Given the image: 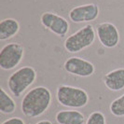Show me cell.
Returning a JSON list of instances; mask_svg holds the SVG:
<instances>
[{"mask_svg":"<svg viewBox=\"0 0 124 124\" xmlns=\"http://www.w3.org/2000/svg\"><path fill=\"white\" fill-rule=\"evenodd\" d=\"M96 34L100 43L107 49H113L119 42V32L111 23H101L96 27Z\"/></svg>","mask_w":124,"mask_h":124,"instance_id":"52a82bcc","label":"cell"},{"mask_svg":"<svg viewBox=\"0 0 124 124\" xmlns=\"http://www.w3.org/2000/svg\"><path fill=\"white\" fill-rule=\"evenodd\" d=\"M20 30V23L12 18L4 19L0 22V40L5 41L16 36Z\"/></svg>","mask_w":124,"mask_h":124,"instance_id":"8fae6325","label":"cell"},{"mask_svg":"<svg viewBox=\"0 0 124 124\" xmlns=\"http://www.w3.org/2000/svg\"><path fill=\"white\" fill-rule=\"evenodd\" d=\"M37 79V71L31 66H23L10 75L8 87L15 97H20Z\"/></svg>","mask_w":124,"mask_h":124,"instance_id":"3957f363","label":"cell"},{"mask_svg":"<svg viewBox=\"0 0 124 124\" xmlns=\"http://www.w3.org/2000/svg\"><path fill=\"white\" fill-rule=\"evenodd\" d=\"M24 54L23 45L16 42L5 45L0 50V68L11 70L21 63Z\"/></svg>","mask_w":124,"mask_h":124,"instance_id":"5b68a950","label":"cell"},{"mask_svg":"<svg viewBox=\"0 0 124 124\" xmlns=\"http://www.w3.org/2000/svg\"><path fill=\"white\" fill-rule=\"evenodd\" d=\"M95 30L92 24H87L69 36L64 43V49L69 53H77L92 46L95 40Z\"/></svg>","mask_w":124,"mask_h":124,"instance_id":"277c9868","label":"cell"},{"mask_svg":"<svg viewBox=\"0 0 124 124\" xmlns=\"http://www.w3.org/2000/svg\"><path fill=\"white\" fill-rule=\"evenodd\" d=\"M44 27L60 37H64L69 31V23L66 19L53 12H44L40 17Z\"/></svg>","mask_w":124,"mask_h":124,"instance_id":"8992f818","label":"cell"},{"mask_svg":"<svg viewBox=\"0 0 124 124\" xmlns=\"http://www.w3.org/2000/svg\"><path fill=\"white\" fill-rule=\"evenodd\" d=\"M1 124H25V122L21 118L18 117H13L8 119L5 120L4 122H2Z\"/></svg>","mask_w":124,"mask_h":124,"instance_id":"2e32d148","label":"cell"},{"mask_svg":"<svg viewBox=\"0 0 124 124\" xmlns=\"http://www.w3.org/2000/svg\"><path fill=\"white\" fill-rule=\"evenodd\" d=\"M36 124H52L50 122V120H47V119H44V120H40V121H38L37 122Z\"/></svg>","mask_w":124,"mask_h":124,"instance_id":"e0dca14e","label":"cell"},{"mask_svg":"<svg viewBox=\"0 0 124 124\" xmlns=\"http://www.w3.org/2000/svg\"><path fill=\"white\" fill-rule=\"evenodd\" d=\"M104 83L107 89L118 92L124 89V68H118L106 73L104 77Z\"/></svg>","mask_w":124,"mask_h":124,"instance_id":"30bf717a","label":"cell"},{"mask_svg":"<svg viewBox=\"0 0 124 124\" xmlns=\"http://www.w3.org/2000/svg\"><path fill=\"white\" fill-rule=\"evenodd\" d=\"M109 108L113 116L124 117V93L112 102Z\"/></svg>","mask_w":124,"mask_h":124,"instance_id":"5bb4252c","label":"cell"},{"mask_svg":"<svg viewBox=\"0 0 124 124\" xmlns=\"http://www.w3.org/2000/svg\"><path fill=\"white\" fill-rule=\"evenodd\" d=\"M86 124H106V117L102 112L94 111L89 116Z\"/></svg>","mask_w":124,"mask_h":124,"instance_id":"9a60e30c","label":"cell"},{"mask_svg":"<svg viewBox=\"0 0 124 124\" xmlns=\"http://www.w3.org/2000/svg\"><path fill=\"white\" fill-rule=\"evenodd\" d=\"M51 103V93L46 87L33 88L24 95L22 101V112L28 118H35L49 109Z\"/></svg>","mask_w":124,"mask_h":124,"instance_id":"6da1fadb","label":"cell"},{"mask_svg":"<svg viewBox=\"0 0 124 124\" xmlns=\"http://www.w3.org/2000/svg\"><path fill=\"white\" fill-rule=\"evenodd\" d=\"M99 7L96 4H86L73 8L69 11V19L75 23L93 22L99 16Z\"/></svg>","mask_w":124,"mask_h":124,"instance_id":"9c48e42d","label":"cell"},{"mask_svg":"<svg viewBox=\"0 0 124 124\" xmlns=\"http://www.w3.org/2000/svg\"><path fill=\"white\" fill-rule=\"evenodd\" d=\"M56 97L60 105L71 108L84 107L89 102V95L83 89L61 85L57 89Z\"/></svg>","mask_w":124,"mask_h":124,"instance_id":"7a4b0ae2","label":"cell"},{"mask_svg":"<svg viewBox=\"0 0 124 124\" xmlns=\"http://www.w3.org/2000/svg\"><path fill=\"white\" fill-rule=\"evenodd\" d=\"M64 70L71 75L88 78L93 76L95 67L91 62L80 57H70L63 64Z\"/></svg>","mask_w":124,"mask_h":124,"instance_id":"ba28073f","label":"cell"},{"mask_svg":"<svg viewBox=\"0 0 124 124\" xmlns=\"http://www.w3.org/2000/svg\"><path fill=\"white\" fill-rule=\"evenodd\" d=\"M56 121L59 124H83L85 117L78 110H62L56 114Z\"/></svg>","mask_w":124,"mask_h":124,"instance_id":"7c38bea8","label":"cell"},{"mask_svg":"<svg viewBox=\"0 0 124 124\" xmlns=\"http://www.w3.org/2000/svg\"><path fill=\"white\" fill-rule=\"evenodd\" d=\"M16 109V103L6 93V91L0 89V112L3 114H11Z\"/></svg>","mask_w":124,"mask_h":124,"instance_id":"4fadbf2b","label":"cell"}]
</instances>
